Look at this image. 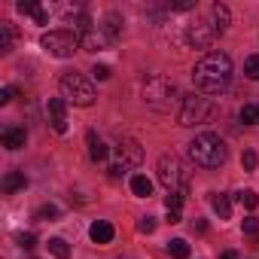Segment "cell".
Returning <instances> with one entry per match:
<instances>
[{
  "label": "cell",
  "instance_id": "1",
  "mask_svg": "<svg viewBox=\"0 0 259 259\" xmlns=\"http://www.w3.org/2000/svg\"><path fill=\"white\" fill-rule=\"evenodd\" d=\"M192 82L201 95H220L232 82V58L226 52H207L192 67Z\"/></svg>",
  "mask_w": 259,
  "mask_h": 259
},
{
  "label": "cell",
  "instance_id": "2",
  "mask_svg": "<svg viewBox=\"0 0 259 259\" xmlns=\"http://www.w3.org/2000/svg\"><path fill=\"white\" fill-rule=\"evenodd\" d=\"M186 156H189L192 165H198V168H204V171H213V168L226 165L229 150H226V144H223L217 135H198V138H192V141L186 144Z\"/></svg>",
  "mask_w": 259,
  "mask_h": 259
},
{
  "label": "cell",
  "instance_id": "3",
  "mask_svg": "<svg viewBox=\"0 0 259 259\" xmlns=\"http://www.w3.org/2000/svg\"><path fill=\"white\" fill-rule=\"evenodd\" d=\"M144 104L150 110H156V113H171L174 107L180 110L183 98H180V92H177V85L171 79H165V76L156 73V76H150L144 82Z\"/></svg>",
  "mask_w": 259,
  "mask_h": 259
},
{
  "label": "cell",
  "instance_id": "4",
  "mask_svg": "<svg viewBox=\"0 0 259 259\" xmlns=\"http://www.w3.org/2000/svg\"><path fill=\"white\" fill-rule=\"evenodd\" d=\"M217 116V104L207 98V95H189L183 98L180 110H177V122L192 128V125H207L210 119Z\"/></svg>",
  "mask_w": 259,
  "mask_h": 259
},
{
  "label": "cell",
  "instance_id": "5",
  "mask_svg": "<svg viewBox=\"0 0 259 259\" xmlns=\"http://www.w3.org/2000/svg\"><path fill=\"white\" fill-rule=\"evenodd\" d=\"M58 89H61V98L67 101V104H76V107H92L95 104V85L82 76V73H61V79H58Z\"/></svg>",
  "mask_w": 259,
  "mask_h": 259
},
{
  "label": "cell",
  "instance_id": "6",
  "mask_svg": "<svg viewBox=\"0 0 259 259\" xmlns=\"http://www.w3.org/2000/svg\"><path fill=\"white\" fill-rule=\"evenodd\" d=\"M156 177H159V183H162L168 192H186L189 174H186L183 162H180L174 153H165V156L156 162Z\"/></svg>",
  "mask_w": 259,
  "mask_h": 259
},
{
  "label": "cell",
  "instance_id": "7",
  "mask_svg": "<svg viewBox=\"0 0 259 259\" xmlns=\"http://www.w3.org/2000/svg\"><path fill=\"white\" fill-rule=\"evenodd\" d=\"M40 46L55 58H70L79 49V37L73 31H49V34L40 37Z\"/></svg>",
  "mask_w": 259,
  "mask_h": 259
},
{
  "label": "cell",
  "instance_id": "8",
  "mask_svg": "<svg viewBox=\"0 0 259 259\" xmlns=\"http://www.w3.org/2000/svg\"><path fill=\"white\" fill-rule=\"evenodd\" d=\"M217 25L213 22H204V19H198V22H192V25H186V43L189 46H195V49H204V46H210L213 40H217Z\"/></svg>",
  "mask_w": 259,
  "mask_h": 259
},
{
  "label": "cell",
  "instance_id": "9",
  "mask_svg": "<svg viewBox=\"0 0 259 259\" xmlns=\"http://www.w3.org/2000/svg\"><path fill=\"white\" fill-rule=\"evenodd\" d=\"M116 153H119V162L128 165V168L144 165V147H141L135 138H122V141L116 144Z\"/></svg>",
  "mask_w": 259,
  "mask_h": 259
},
{
  "label": "cell",
  "instance_id": "10",
  "mask_svg": "<svg viewBox=\"0 0 259 259\" xmlns=\"http://www.w3.org/2000/svg\"><path fill=\"white\" fill-rule=\"evenodd\" d=\"M46 116H49L52 132H58V135L67 132V101H64V98H49V104H46Z\"/></svg>",
  "mask_w": 259,
  "mask_h": 259
},
{
  "label": "cell",
  "instance_id": "11",
  "mask_svg": "<svg viewBox=\"0 0 259 259\" xmlns=\"http://www.w3.org/2000/svg\"><path fill=\"white\" fill-rule=\"evenodd\" d=\"M110 43H113V40L107 37V31H104L101 25L79 34V49H85V52H101V49H107Z\"/></svg>",
  "mask_w": 259,
  "mask_h": 259
},
{
  "label": "cell",
  "instance_id": "12",
  "mask_svg": "<svg viewBox=\"0 0 259 259\" xmlns=\"http://www.w3.org/2000/svg\"><path fill=\"white\" fill-rule=\"evenodd\" d=\"M0 138H4V147H7V150H22V147H25V141H28L25 128H19V125H7Z\"/></svg>",
  "mask_w": 259,
  "mask_h": 259
},
{
  "label": "cell",
  "instance_id": "13",
  "mask_svg": "<svg viewBox=\"0 0 259 259\" xmlns=\"http://www.w3.org/2000/svg\"><path fill=\"white\" fill-rule=\"evenodd\" d=\"M113 235H116V229H113L107 220H98V223H92V229H89V238H92L95 244H110Z\"/></svg>",
  "mask_w": 259,
  "mask_h": 259
},
{
  "label": "cell",
  "instance_id": "14",
  "mask_svg": "<svg viewBox=\"0 0 259 259\" xmlns=\"http://www.w3.org/2000/svg\"><path fill=\"white\" fill-rule=\"evenodd\" d=\"M85 141H89V156H92V162H107V156H110V147L95 135V132H89L85 135Z\"/></svg>",
  "mask_w": 259,
  "mask_h": 259
},
{
  "label": "cell",
  "instance_id": "15",
  "mask_svg": "<svg viewBox=\"0 0 259 259\" xmlns=\"http://www.w3.org/2000/svg\"><path fill=\"white\" fill-rule=\"evenodd\" d=\"M210 16H213V25H217L220 34H223V31L229 28V22H232V13H229L226 4H213V7H210Z\"/></svg>",
  "mask_w": 259,
  "mask_h": 259
},
{
  "label": "cell",
  "instance_id": "16",
  "mask_svg": "<svg viewBox=\"0 0 259 259\" xmlns=\"http://www.w3.org/2000/svg\"><path fill=\"white\" fill-rule=\"evenodd\" d=\"M210 207L217 210L220 220H229V217H232V201H229V195H223V192H213V195H210Z\"/></svg>",
  "mask_w": 259,
  "mask_h": 259
},
{
  "label": "cell",
  "instance_id": "17",
  "mask_svg": "<svg viewBox=\"0 0 259 259\" xmlns=\"http://www.w3.org/2000/svg\"><path fill=\"white\" fill-rule=\"evenodd\" d=\"M25 186H28V180H25L22 171H10V174L4 177V192H7V195L19 192V189H25Z\"/></svg>",
  "mask_w": 259,
  "mask_h": 259
},
{
  "label": "cell",
  "instance_id": "18",
  "mask_svg": "<svg viewBox=\"0 0 259 259\" xmlns=\"http://www.w3.org/2000/svg\"><path fill=\"white\" fill-rule=\"evenodd\" d=\"M132 192H135L138 198H150V195H153V180L144 177V174H135V177H132Z\"/></svg>",
  "mask_w": 259,
  "mask_h": 259
},
{
  "label": "cell",
  "instance_id": "19",
  "mask_svg": "<svg viewBox=\"0 0 259 259\" xmlns=\"http://www.w3.org/2000/svg\"><path fill=\"white\" fill-rule=\"evenodd\" d=\"M122 25H125V22H122L116 13H110V16L104 19V25H101V28L107 31V37H110V40H119V37H122Z\"/></svg>",
  "mask_w": 259,
  "mask_h": 259
},
{
  "label": "cell",
  "instance_id": "20",
  "mask_svg": "<svg viewBox=\"0 0 259 259\" xmlns=\"http://www.w3.org/2000/svg\"><path fill=\"white\" fill-rule=\"evenodd\" d=\"M13 37H16L13 25L10 22H0V52H10L13 49Z\"/></svg>",
  "mask_w": 259,
  "mask_h": 259
},
{
  "label": "cell",
  "instance_id": "21",
  "mask_svg": "<svg viewBox=\"0 0 259 259\" xmlns=\"http://www.w3.org/2000/svg\"><path fill=\"white\" fill-rule=\"evenodd\" d=\"M49 253H52L55 259H70V247H67L64 238H52V241H49Z\"/></svg>",
  "mask_w": 259,
  "mask_h": 259
},
{
  "label": "cell",
  "instance_id": "22",
  "mask_svg": "<svg viewBox=\"0 0 259 259\" xmlns=\"http://www.w3.org/2000/svg\"><path fill=\"white\" fill-rule=\"evenodd\" d=\"M168 253L174 259H189V244L183 238H174V241H168Z\"/></svg>",
  "mask_w": 259,
  "mask_h": 259
},
{
  "label": "cell",
  "instance_id": "23",
  "mask_svg": "<svg viewBox=\"0 0 259 259\" xmlns=\"http://www.w3.org/2000/svg\"><path fill=\"white\" fill-rule=\"evenodd\" d=\"M241 122H247V125H259V101L241 107Z\"/></svg>",
  "mask_w": 259,
  "mask_h": 259
},
{
  "label": "cell",
  "instance_id": "24",
  "mask_svg": "<svg viewBox=\"0 0 259 259\" xmlns=\"http://www.w3.org/2000/svg\"><path fill=\"white\" fill-rule=\"evenodd\" d=\"M238 201H241V207H247V210H253V207L259 204V195H256L253 189H241V192H238Z\"/></svg>",
  "mask_w": 259,
  "mask_h": 259
},
{
  "label": "cell",
  "instance_id": "25",
  "mask_svg": "<svg viewBox=\"0 0 259 259\" xmlns=\"http://www.w3.org/2000/svg\"><path fill=\"white\" fill-rule=\"evenodd\" d=\"M244 73H247V79H259V55L244 58Z\"/></svg>",
  "mask_w": 259,
  "mask_h": 259
},
{
  "label": "cell",
  "instance_id": "26",
  "mask_svg": "<svg viewBox=\"0 0 259 259\" xmlns=\"http://www.w3.org/2000/svg\"><path fill=\"white\" fill-rule=\"evenodd\" d=\"M183 195H186V192H168V198H165V204H168V210H174V213H180V207H183Z\"/></svg>",
  "mask_w": 259,
  "mask_h": 259
},
{
  "label": "cell",
  "instance_id": "27",
  "mask_svg": "<svg viewBox=\"0 0 259 259\" xmlns=\"http://www.w3.org/2000/svg\"><path fill=\"white\" fill-rule=\"evenodd\" d=\"M16 241H19V247H22V250H34V244H37V238H34L31 232H19V235H16Z\"/></svg>",
  "mask_w": 259,
  "mask_h": 259
},
{
  "label": "cell",
  "instance_id": "28",
  "mask_svg": "<svg viewBox=\"0 0 259 259\" xmlns=\"http://www.w3.org/2000/svg\"><path fill=\"white\" fill-rule=\"evenodd\" d=\"M168 10L171 13H189V10H195V0H177V4H168Z\"/></svg>",
  "mask_w": 259,
  "mask_h": 259
},
{
  "label": "cell",
  "instance_id": "29",
  "mask_svg": "<svg viewBox=\"0 0 259 259\" xmlns=\"http://www.w3.org/2000/svg\"><path fill=\"white\" fill-rule=\"evenodd\" d=\"M16 10H19L22 16H37V10H40V7L34 4V0H19V7H16Z\"/></svg>",
  "mask_w": 259,
  "mask_h": 259
},
{
  "label": "cell",
  "instance_id": "30",
  "mask_svg": "<svg viewBox=\"0 0 259 259\" xmlns=\"http://www.w3.org/2000/svg\"><path fill=\"white\" fill-rule=\"evenodd\" d=\"M58 217V207L55 204H43L40 210H37V220H55Z\"/></svg>",
  "mask_w": 259,
  "mask_h": 259
},
{
  "label": "cell",
  "instance_id": "31",
  "mask_svg": "<svg viewBox=\"0 0 259 259\" xmlns=\"http://www.w3.org/2000/svg\"><path fill=\"white\" fill-rule=\"evenodd\" d=\"M138 232H144V235L156 232V220H153V217H141V223H138Z\"/></svg>",
  "mask_w": 259,
  "mask_h": 259
},
{
  "label": "cell",
  "instance_id": "32",
  "mask_svg": "<svg viewBox=\"0 0 259 259\" xmlns=\"http://www.w3.org/2000/svg\"><path fill=\"white\" fill-rule=\"evenodd\" d=\"M241 165H244V171H253V168H256V153L247 150V153L241 156Z\"/></svg>",
  "mask_w": 259,
  "mask_h": 259
},
{
  "label": "cell",
  "instance_id": "33",
  "mask_svg": "<svg viewBox=\"0 0 259 259\" xmlns=\"http://www.w3.org/2000/svg\"><path fill=\"white\" fill-rule=\"evenodd\" d=\"M244 232H247L250 238H256V232H259V220H256V217H247V220H244Z\"/></svg>",
  "mask_w": 259,
  "mask_h": 259
},
{
  "label": "cell",
  "instance_id": "34",
  "mask_svg": "<svg viewBox=\"0 0 259 259\" xmlns=\"http://www.w3.org/2000/svg\"><path fill=\"white\" fill-rule=\"evenodd\" d=\"M92 73H95L98 79H110V67H107V64H95V70H92Z\"/></svg>",
  "mask_w": 259,
  "mask_h": 259
},
{
  "label": "cell",
  "instance_id": "35",
  "mask_svg": "<svg viewBox=\"0 0 259 259\" xmlns=\"http://www.w3.org/2000/svg\"><path fill=\"white\" fill-rule=\"evenodd\" d=\"M13 95H16V92H13L10 85H7V89H0V104H10V101H13Z\"/></svg>",
  "mask_w": 259,
  "mask_h": 259
},
{
  "label": "cell",
  "instance_id": "36",
  "mask_svg": "<svg viewBox=\"0 0 259 259\" xmlns=\"http://www.w3.org/2000/svg\"><path fill=\"white\" fill-rule=\"evenodd\" d=\"M34 22H37V25H46V22H49V13L40 7V10H37V16H34Z\"/></svg>",
  "mask_w": 259,
  "mask_h": 259
},
{
  "label": "cell",
  "instance_id": "37",
  "mask_svg": "<svg viewBox=\"0 0 259 259\" xmlns=\"http://www.w3.org/2000/svg\"><path fill=\"white\" fill-rule=\"evenodd\" d=\"M220 259H238V253H235V250H226V253H223Z\"/></svg>",
  "mask_w": 259,
  "mask_h": 259
}]
</instances>
